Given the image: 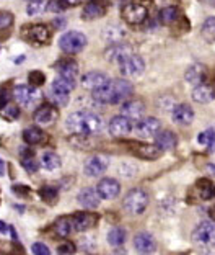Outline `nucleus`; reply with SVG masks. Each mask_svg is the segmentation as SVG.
I'll return each mask as SVG.
<instances>
[{"label": "nucleus", "mask_w": 215, "mask_h": 255, "mask_svg": "<svg viewBox=\"0 0 215 255\" xmlns=\"http://www.w3.org/2000/svg\"><path fill=\"white\" fill-rule=\"evenodd\" d=\"M126 241V231L123 228H113L108 233V242L113 247H121Z\"/></svg>", "instance_id": "f704fd0d"}, {"label": "nucleus", "mask_w": 215, "mask_h": 255, "mask_svg": "<svg viewBox=\"0 0 215 255\" xmlns=\"http://www.w3.org/2000/svg\"><path fill=\"white\" fill-rule=\"evenodd\" d=\"M5 173V164H3V160L0 159V175H3Z\"/></svg>", "instance_id": "6e6d98bb"}, {"label": "nucleus", "mask_w": 215, "mask_h": 255, "mask_svg": "<svg viewBox=\"0 0 215 255\" xmlns=\"http://www.w3.org/2000/svg\"><path fill=\"white\" fill-rule=\"evenodd\" d=\"M215 98V89L212 85L209 84H201V85H196L194 90H193V100L197 103H211Z\"/></svg>", "instance_id": "5701e85b"}, {"label": "nucleus", "mask_w": 215, "mask_h": 255, "mask_svg": "<svg viewBox=\"0 0 215 255\" xmlns=\"http://www.w3.org/2000/svg\"><path fill=\"white\" fill-rule=\"evenodd\" d=\"M54 231L59 237H69L72 233H75L72 218H59L54 224Z\"/></svg>", "instance_id": "c85d7f7f"}, {"label": "nucleus", "mask_w": 215, "mask_h": 255, "mask_svg": "<svg viewBox=\"0 0 215 255\" xmlns=\"http://www.w3.org/2000/svg\"><path fill=\"white\" fill-rule=\"evenodd\" d=\"M147 205H148V195H147V191H143L142 188L131 190L123 198V208L129 214H132V216L142 214L147 210Z\"/></svg>", "instance_id": "7ed1b4c3"}, {"label": "nucleus", "mask_w": 215, "mask_h": 255, "mask_svg": "<svg viewBox=\"0 0 215 255\" xmlns=\"http://www.w3.org/2000/svg\"><path fill=\"white\" fill-rule=\"evenodd\" d=\"M69 144L73 146L75 149H82V150H90L93 147V141L88 134H72L71 139H69Z\"/></svg>", "instance_id": "7c9ffc66"}, {"label": "nucleus", "mask_w": 215, "mask_h": 255, "mask_svg": "<svg viewBox=\"0 0 215 255\" xmlns=\"http://www.w3.org/2000/svg\"><path fill=\"white\" fill-rule=\"evenodd\" d=\"M61 2L66 5V7H77L83 2V0H61Z\"/></svg>", "instance_id": "3c124183"}, {"label": "nucleus", "mask_w": 215, "mask_h": 255, "mask_svg": "<svg viewBox=\"0 0 215 255\" xmlns=\"http://www.w3.org/2000/svg\"><path fill=\"white\" fill-rule=\"evenodd\" d=\"M54 67H56V71L59 72V77L75 80V77L78 75V64L72 59H61Z\"/></svg>", "instance_id": "b1692460"}, {"label": "nucleus", "mask_w": 215, "mask_h": 255, "mask_svg": "<svg viewBox=\"0 0 215 255\" xmlns=\"http://www.w3.org/2000/svg\"><path fill=\"white\" fill-rule=\"evenodd\" d=\"M46 10L52 11V13H61V11L66 10V5L61 0H49L48 5H46Z\"/></svg>", "instance_id": "c03bdc74"}, {"label": "nucleus", "mask_w": 215, "mask_h": 255, "mask_svg": "<svg viewBox=\"0 0 215 255\" xmlns=\"http://www.w3.org/2000/svg\"><path fill=\"white\" fill-rule=\"evenodd\" d=\"M46 8V5L43 0H36V2H28V7H26V13L30 16H36L39 15L41 11Z\"/></svg>", "instance_id": "79ce46f5"}, {"label": "nucleus", "mask_w": 215, "mask_h": 255, "mask_svg": "<svg viewBox=\"0 0 215 255\" xmlns=\"http://www.w3.org/2000/svg\"><path fill=\"white\" fill-rule=\"evenodd\" d=\"M207 170L211 172V173H214V175H215V165H214V164H209V165H207Z\"/></svg>", "instance_id": "4d7b16f0"}, {"label": "nucleus", "mask_w": 215, "mask_h": 255, "mask_svg": "<svg viewBox=\"0 0 215 255\" xmlns=\"http://www.w3.org/2000/svg\"><path fill=\"white\" fill-rule=\"evenodd\" d=\"M77 201L80 203V206H83L85 210H96L100 206L101 198L98 195L96 188H91V187H86L80 190V193L77 195Z\"/></svg>", "instance_id": "dca6fc26"}, {"label": "nucleus", "mask_w": 215, "mask_h": 255, "mask_svg": "<svg viewBox=\"0 0 215 255\" xmlns=\"http://www.w3.org/2000/svg\"><path fill=\"white\" fill-rule=\"evenodd\" d=\"M134 131H136V134L139 137L150 139L155 137L161 131V123L160 120H156L153 117H145L141 121H137L136 126H134Z\"/></svg>", "instance_id": "6e6552de"}, {"label": "nucleus", "mask_w": 215, "mask_h": 255, "mask_svg": "<svg viewBox=\"0 0 215 255\" xmlns=\"http://www.w3.org/2000/svg\"><path fill=\"white\" fill-rule=\"evenodd\" d=\"M109 2L108 0H88L82 10V18L86 21L98 20L108 13Z\"/></svg>", "instance_id": "9d476101"}, {"label": "nucleus", "mask_w": 215, "mask_h": 255, "mask_svg": "<svg viewBox=\"0 0 215 255\" xmlns=\"http://www.w3.org/2000/svg\"><path fill=\"white\" fill-rule=\"evenodd\" d=\"M34 121L39 126H48L52 125L57 120V110L52 105H41L33 115Z\"/></svg>", "instance_id": "aec40b11"}, {"label": "nucleus", "mask_w": 215, "mask_h": 255, "mask_svg": "<svg viewBox=\"0 0 215 255\" xmlns=\"http://www.w3.org/2000/svg\"><path fill=\"white\" fill-rule=\"evenodd\" d=\"M131 147H132L136 155H139V157H142V159H148V160H153L156 157H160V154H161V150L156 147L155 144L134 142Z\"/></svg>", "instance_id": "4be33fe9"}, {"label": "nucleus", "mask_w": 215, "mask_h": 255, "mask_svg": "<svg viewBox=\"0 0 215 255\" xmlns=\"http://www.w3.org/2000/svg\"><path fill=\"white\" fill-rule=\"evenodd\" d=\"M11 23H13V15L8 13V11H0V30L10 28Z\"/></svg>", "instance_id": "49530a36"}, {"label": "nucleus", "mask_w": 215, "mask_h": 255, "mask_svg": "<svg viewBox=\"0 0 215 255\" xmlns=\"http://www.w3.org/2000/svg\"><path fill=\"white\" fill-rule=\"evenodd\" d=\"M197 188H199L202 200H209L214 196V185L211 180H207V178H201V180L197 182Z\"/></svg>", "instance_id": "e433bc0d"}, {"label": "nucleus", "mask_w": 215, "mask_h": 255, "mask_svg": "<svg viewBox=\"0 0 215 255\" xmlns=\"http://www.w3.org/2000/svg\"><path fill=\"white\" fill-rule=\"evenodd\" d=\"M101 36H103L104 41L118 44V43L123 41V38L126 36V31H124V28H121L119 25H109V26L103 28Z\"/></svg>", "instance_id": "bb28decb"}, {"label": "nucleus", "mask_w": 215, "mask_h": 255, "mask_svg": "<svg viewBox=\"0 0 215 255\" xmlns=\"http://www.w3.org/2000/svg\"><path fill=\"white\" fill-rule=\"evenodd\" d=\"M67 129L72 134H100L104 129V121L100 115L91 112H73L66 121Z\"/></svg>", "instance_id": "f03ea898"}, {"label": "nucleus", "mask_w": 215, "mask_h": 255, "mask_svg": "<svg viewBox=\"0 0 215 255\" xmlns=\"http://www.w3.org/2000/svg\"><path fill=\"white\" fill-rule=\"evenodd\" d=\"M3 113L7 115L8 118H11V120L18 118V108H16L15 105H7V107L3 108Z\"/></svg>", "instance_id": "09e8293b"}, {"label": "nucleus", "mask_w": 215, "mask_h": 255, "mask_svg": "<svg viewBox=\"0 0 215 255\" xmlns=\"http://www.w3.org/2000/svg\"><path fill=\"white\" fill-rule=\"evenodd\" d=\"M197 142H199L201 146L212 147V144H215V128H209V129L199 132V134H197Z\"/></svg>", "instance_id": "4c0bfd02"}, {"label": "nucleus", "mask_w": 215, "mask_h": 255, "mask_svg": "<svg viewBox=\"0 0 215 255\" xmlns=\"http://www.w3.org/2000/svg\"><path fill=\"white\" fill-rule=\"evenodd\" d=\"M176 141H178V137L176 134H174L173 131H160L158 134L155 136V146L158 147L161 152L163 150H171L176 147Z\"/></svg>", "instance_id": "393cba45"}, {"label": "nucleus", "mask_w": 215, "mask_h": 255, "mask_svg": "<svg viewBox=\"0 0 215 255\" xmlns=\"http://www.w3.org/2000/svg\"><path fill=\"white\" fill-rule=\"evenodd\" d=\"M134 87L126 79H114L93 92V100L100 105H119L121 102H126L132 95Z\"/></svg>", "instance_id": "f257e3e1"}, {"label": "nucleus", "mask_w": 215, "mask_h": 255, "mask_svg": "<svg viewBox=\"0 0 215 255\" xmlns=\"http://www.w3.org/2000/svg\"><path fill=\"white\" fill-rule=\"evenodd\" d=\"M51 98H52V102H54L56 105L66 107L67 103H69V100H71V94H62V92L51 90Z\"/></svg>", "instance_id": "37998d69"}, {"label": "nucleus", "mask_w": 215, "mask_h": 255, "mask_svg": "<svg viewBox=\"0 0 215 255\" xmlns=\"http://www.w3.org/2000/svg\"><path fill=\"white\" fill-rule=\"evenodd\" d=\"M134 247L141 255H152L156 251V242L150 233H139L134 237Z\"/></svg>", "instance_id": "4468645a"}, {"label": "nucleus", "mask_w": 215, "mask_h": 255, "mask_svg": "<svg viewBox=\"0 0 215 255\" xmlns=\"http://www.w3.org/2000/svg\"><path fill=\"white\" fill-rule=\"evenodd\" d=\"M118 69L121 74L127 75V77H139L145 71V62L141 56L131 51L129 54H126L118 61Z\"/></svg>", "instance_id": "39448f33"}, {"label": "nucleus", "mask_w": 215, "mask_h": 255, "mask_svg": "<svg viewBox=\"0 0 215 255\" xmlns=\"http://www.w3.org/2000/svg\"><path fill=\"white\" fill-rule=\"evenodd\" d=\"M201 33H202V38H204L207 43L215 41V16H209V18H206Z\"/></svg>", "instance_id": "72a5a7b5"}, {"label": "nucleus", "mask_w": 215, "mask_h": 255, "mask_svg": "<svg viewBox=\"0 0 215 255\" xmlns=\"http://www.w3.org/2000/svg\"><path fill=\"white\" fill-rule=\"evenodd\" d=\"M108 165H109L108 157L96 154V155H91V157L86 159L83 172H85V175H88V177H100L108 170Z\"/></svg>", "instance_id": "9b49d317"}, {"label": "nucleus", "mask_w": 215, "mask_h": 255, "mask_svg": "<svg viewBox=\"0 0 215 255\" xmlns=\"http://www.w3.org/2000/svg\"><path fill=\"white\" fill-rule=\"evenodd\" d=\"M13 95H15L16 103H20V105L25 108H34L43 100L41 90L31 85H18L13 92Z\"/></svg>", "instance_id": "423d86ee"}, {"label": "nucleus", "mask_w": 215, "mask_h": 255, "mask_svg": "<svg viewBox=\"0 0 215 255\" xmlns=\"http://www.w3.org/2000/svg\"><path fill=\"white\" fill-rule=\"evenodd\" d=\"M73 89H75V80L66 79V77H57L51 85V90L62 92V94H71Z\"/></svg>", "instance_id": "473e14b6"}, {"label": "nucleus", "mask_w": 215, "mask_h": 255, "mask_svg": "<svg viewBox=\"0 0 215 255\" xmlns=\"http://www.w3.org/2000/svg\"><path fill=\"white\" fill-rule=\"evenodd\" d=\"M171 120L178 125H191L194 120V110L191 108V105L179 103V105H176L173 108Z\"/></svg>", "instance_id": "6ab92c4d"}, {"label": "nucleus", "mask_w": 215, "mask_h": 255, "mask_svg": "<svg viewBox=\"0 0 215 255\" xmlns=\"http://www.w3.org/2000/svg\"><path fill=\"white\" fill-rule=\"evenodd\" d=\"M8 231V226L5 224L3 221H0V234H5Z\"/></svg>", "instance_id": "864d4df0"}, {"label": "nucleus", "mask_w": 215, "mask_h": 255, "mask_svg": "<svg viewBox=\"0 0 215 255\" xmlns=\"http://www.w3.org/2000/svg\"><path fill=\"white\" fill-rule=\"evenodd\" d=\"M121 16L126 23L131 25H141L148 16V10L142 3H127L121 11Z\"/></svg>", "instance_id": "1a4fd4ad"}, {"label": "nucleus", "mask_w": 215, "mask_h": 255, "mask_svg": "<svg viewBox=\"0 0 215 255\" xmlns=\"http://www.w3.org/2000/svg\"><path fill=\"white\" fill-rule=\"evenodd\" d=\"M131 53V48L127 44H121V43H118V44H113L111 48H109L108 51H106V57L111 62H114V64H118V61L121 59V57H124L126 54H129Z\"/></svg>", "instance_id": "c756f323"}, {"label": "nucleus", "mask_w": 215, "mask_h": 255, "mask_svg": "<svg viewBox=\"0 0 215 255\" xmlns=\"http://www.w3.org/2000/svg\"><path fill=\"white\" fill-rule=\"evenodd\" d=\"M109 82V79L104 75L103 72H98V71H91V72H86L82 75V80H80V84H82L83 89L86 90H91L95 92L98 89H101Z\"/></svg>", "instance_id": "2eb2a0df"}, {"label": "nucleus", "mask_w": 215, "mask_h": 255, "mask_svg": "<svg viewBox=\"0 0 215 255\" xmlns=\"http://www.w3.org/2000/svg\"><path fill=\"white\" fill-rule=\"evenodd\" d=\"M23 139H25L26 144H39V142H44L46 134L38 126H30L23 131Z\"/></svg>", "instance_id": "cd10ccee"}, {"label": "nucleus", "mask_w": 215, "mask_h": 255, "mask_svg": "<svg viewBox=\"0 0 215 255\" xmlns=\"http://www.w3.org/2000/svg\"><path fill=\"white\" fill-rule=\"evenodd\" d=\"M193 242L199 247H215V221H204L193 231Z\"/></svg>", "instance_id": "0eeeda50"}, {"label": "nucleus", "mask_w": 215, "mask_h": 255, "mask_svg": "<svg viewBox=\"0 0 215 255\" xmlns=\"http://www.w3.org/2000/svg\"><path fill=\"white\" fill-rule=\"evenodd\" d=\"M39 196L43 198V201H46L48 205H54L59 198V193H57V190L54 187H43L39 190Z\"/></svg>", "instance_id": "ea45409f"}, {"label": "nucleus", "mask_w": 215, "mask_h": 255, "mask_svg": "<svg viewBox=\"0 0 215 255\" xmlns=\"http://www.w3.org/2000/svg\"><path fill=\"white\" fill-rule=\"evenodd\" d=\"M96 191L101 200H114L121 193V183L116 178H103L98 182Z\"/></svg>", "instance_id": "f8f14e48"}, {"label": "nucleus", "mask_w": 215, "mask_h": 255, "mask_svg": "<svg viewBox=\"0 0 215 255\" xmlns=\"http://www.w3.org/2000/svg\"><path fill=\"white\" fill-rule=\"evenodd\" d=\"M132 128H134L132 121L123 117V115H119V117H114L111 121H109L108 129H109V134L114 137H124L127 134H131Z\"/></svg>", "instance_id": "ddd939ff"}, {"label": "nucleus", "mask_w": 215, "mask_h": 255, "mask_svg": "<svg viewBox=\"0 0 215 255\" xmlns=\"http://www.w3.org/2000/svg\"><path fill=\"white\" fill-rule=\"evenodd\" d=\"M26 2H36V0H26Z\"/></svg>", "instance_id": "bf43d9fd"}, {"label": "nucleus", "mask_w": 215, "mask_h": 255, "mask_svg": "<svg viewBox=\"0 0 215 255\" xmlns=\"http://www.w3.org/2000/svg\"><path fill=\"white\" fill-rule=\"evenodd\" d=\"M46 82V77L43 72L39 71H33L28 74V84H30L31 87H36V89H39V87H43V84Z\"/></svg>", "instance_id": "a19ab883"}, {"label": "nucleus", "mask_w": 215, "mask_h": 255, "mask_svg": "<svg viewBox=\"0 0 215 255\" xmlns=\"http://www.w3.org/2000/svg\"><path fill=\"white\" fill-rule=\"evenodd\" d=\"M209 214H211V218H212V219H215V206L211 208V211H209Z\"/></svg>", "instance_id": "13d9d810"}, {"label": "nucleus", "mask_w": 215, "mask_h": 255, "mask_svg": "<svg viewBox=\"0 0 215 255\" xmlns=\"http://www.w3.org/2000/svg\"><path fill=\"white\" fill-rule=\"evenodd\" d=\"M13 191H23V195H26V193H30V188H26V187H13Z\"/></svg>", "instance_id": "603ef678"}, {"label": "nucleus", "mask_w": 215, "mask_h": 255, "mask_svg": "<svg viewBox=\"0 0 215 255\" xmlns=\"http://www.w3.org/2000/svg\"><path fill=\"white\" fill-rule=\"evenodd\" d=\"M75 252H77V247H75V244H72V242H64V244H61L59 249H57V254L59 255H73Z\"/></svg>", "instance_id": "a18cd8bd"}, {"label": "nucleus", "mask_w": 215, "mask_h": 255, "mask_svg": "<svg viewBox=\"0 0 215 255\" xmlns=\"http://www.w3.org/2000/svg\"><path fill=\"white\" fill-rule=\"evenodd\" d=\"M96 216L91 213H77L75 216H72V221H73V229L75 233H83V231H88L90 228L96 224Z\"/></svg>", "instance_id": "412c9836"}, {"label": "nucleus", "mask_w": 215, "mask_h": 255, "mask_svg": "<svg viewBox=\"0 0 215 255\" xmlns=\"http://www.w3.org/2000/svg\"><path fill=\"white\" fill-rule=\"evenodd\" d=\"M88 39L80 31H67L59 38V48L67 54H78L85 49Z\"/></svg>", "instance_id": "20e7f679"}, {"label": "nucleus", "mask_w": 215, "mask_h": 255, "mask_svg": "<svg viewBox=\"0 0 215 255\" xmlns=\"http://www.w3.org/2000/svg\"><path fill=\"white\" fill-rule=\"evenodd\" d=\"M143 113H145V105L141 100H129L121 107V115L126 117L127 120H131L132 123L134 121L136 123L141 121L143 118Z\"/></svg>", "instance_id": "f3484780"}, {"label": "nucleus", "mask_w": 215, "mask_h": 255, "mask_svg": "<svg viewBox=\"0 0 215 255\" xmlns=\"http://www.w3.org/2000/svg\"><path fill=\"white\" fill-rule=\"evenodd\" d=\"M31 252L34 255H51L49 247L46 244H43V242H34V244L31 246Z\"/></svg>", "instance_id": "de8ad7c7"}, {"label": "nucleus", "mask_w": 215, "mask_h": 255, "mask_svg": "<svg viewBox=\"0 0 215 255\" xmlns=\"http://www.w3.org/2000/svg\"><path fill=\"white\" fill-rule=\"evenodd\" d=\"M21 165L25 167V170L26 172H36L38 170V162L34 160V152L33 150H26V149H23L21 150Z\"/></svg>", "instance_id": "c9c22d12"}, {"label": "nucleus", "mask_w": 215, "mask_h": 255, "mask_svg": "<svg viewBox=\"0 0 215 255\" xmlns=\"http://www.w3.org/2000/svg\"><path fill=\"white\" fill-rule=\"evenodd\" d=\"M52 23H54L56 28H62L64 26V20H56V21H52Z\"/></svg>", "instance_id": "5fc2aeb1"}, {"label": "nucleus", "mask_w": 215, "mask_h": 255, "mask_svg": "<svg viewBox=\"0 0 215 255\" xmlns=\"http://www.w3.org/2000/svg\"><path fill=\"white\" fill-rule=\"evenodd\" d=\"M26 38L34 44H48L51 39V31L46 25H33L25 30Z\"/></svg>", "instance_id": "a211bd4d"}, {"label": "nucleus", "mask_w": 215, "mask_h": 255, "mask_svg": "<svg viewBox=\"0 0 215 255\" xmlns=\"http://www.w3.org/2000/svg\"><path fill=\"white\" fill-rule=\"evenodd\" d=\"M214 193H215V187H214Z\"/></svg>", "instance_id": "052dcab7"}, {"label": "nucleus", "mask_w": 215, "mask_h": 255, "mask_svg": "<svg viewBox=\"0 0 215 255\" xmlns=\"http://www.w3.org/2000/svg\"><path fill=\"white\" fill-rule=\"evenodd\" d=\"M41 165L46 170H57L62 165V160L56 152H44L41 155Z\"/></svg>", "instance_id": "2f4dec72"}, {"label": "nucleus", "mask_w": 215, "mask_h": 255, "mask_svg": "<svg viewBox=\"0 0 215 255\" xmlns=\"http://www.w3.org/2000/svg\"><path fill=\"white\" fill-rule=\"evenodd\" d=\"M176 16H178L176 7H165L163 10L160 11L158 18H160L161 23H163V25H171V23H174V20H176Z\"/></svg>", "instance_id": "58836bf2"}, {"label": "nucleus", "mask_w": 215, "mask_h": 255, "mask_svg": "<svg viewBox=\"0 0 215 255\" xmlns=\"http://www.w3.org/2000/svg\"><path fill=\"white\" fill-rule=\"evenodd\" d=\"M8 102H10V95H8V92L7 90H0V108H5L8 105Z\"/></svg>", "instance_id": "8fccbe9b"}, {"label": "nucleus", "mask_w": 215, "mask_h": 255, "mask_svg": "<svg viewBox=\"0 0 215 255\" xmlns=\"http://www.w3.org/2000/svg\"><path fill=\"white\" fill-rule=\"evenodd\" d=\"M206 67L201 66V64H194V66H191L188 71H186V80L191 84V85H201L206 82Z\"/></svg>", "instance_id": "a878e982"}]
</instances>
